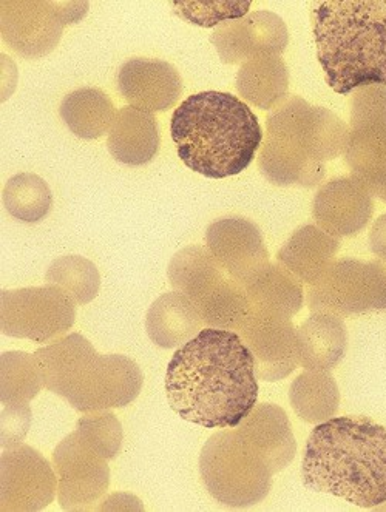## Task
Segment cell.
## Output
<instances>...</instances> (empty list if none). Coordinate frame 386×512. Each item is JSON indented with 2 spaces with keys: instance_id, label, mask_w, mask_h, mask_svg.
I'll use <instances>...</instances> for the list:
<instances>
[{
  "instance_id": "obj_1",
  "label": "cell",
  "mask_w": 386,
  "mask_h": 512,
  "mask_svg": "<svg viewBox=\"0 0 386 512\" xmlns=\"http://www.w3.org/2000/svg\"><path fill=\"white\" fill-rule=\"evenodd\" d=\"M170 408L206 429H235L258 400L255 358L238 332L206 327L167 366Z\"/></svg>"
},
{
  "instance_id": "obj_2",
  "label": "cell",
  "mask_w": 386,
  "mask_h": 512,
  "mask_svg": "<svg viewBox=\"0 0 386 512\" xmlns=\"http://www.w3.org/2000/svg\"><path fill=\"white\" fill-rule=\"evenodd\" d=\"M303 485L360 508L386 503V428L370 418L331 417L306 442Z\"/></svg>"
},
{
  "instance_id": "obj_3",
  "label": "cell",
  "mask_w": 386,
  "mask_h": 512,
  "mask_svg": "<svg viewBox=\"0 0 386 512\" xmlns=\"http://www.w3.org/2000/svg\"><path fill=\"white\" fill-rule=\"evenodd\" d=\"M170 133L186 167L212 179L248 169L265 139L251 107L221 91H203L181 102L173 112Z\"/></svg>"
},
{
  "instance_id": "obj_4",
  "label": "cell",
  "mask_w": 386,
  "mask_h": 512,
  "mask_svg": "<svg viewBox=\"0 0 386 512\" xmlns=\"http://www.w3.org/2000/svg\"><path fill=\"white\" fill-rule=\"evenodd\" d=\"M312 27L332 90L386 87V0L314 2Z\"/></svg>"
},
{
  "instance_id": "obj_5",
  "label": "cell",
  "mask_w": 386,
  "mask_h": 512,
  "mask_svg": "<svg viewBox=\"0 0 386 512\" xmlns=\"http://www.w3.org/2000/svg\"><path fill=\"white\" fill-rule=\"evenodd\" d=\"M348 135L339 116L300 96H288L269 113L261 172L278 186H315L325 176L326 161L346 149Z\"/></svg>"
},
{
  "instance_id": "obj_6",
  "label": "cell",
  "mask_w": 386,
  "mask_h": 512,
  "mask_svg": "<svg viewBox=\"0 0 386 512\" xmlns=\"http://www.w3.org/2000/svg\"><path fill=\"white\" fill-rule=\"evenodd\" d=\"M44 388L84 414L124 408L143 389L138 364L124 355H101L87 338L65 335L34 352Z\"/></svg>"
},
{
  "instance_id": "obj_7",
  "label": "cell",
  "mask_w": 386,
  "mask_h": 512,
  "mask_svg": "<svg viewBox=\"0 0 386 512\" xmlns=\"http://www.w3.org/2000/svg\"><path fill=\"white\" fill-rule=\"evenodd\" d=\"M200 472L210 494L229 506L260 502L271 486V466L238 431L212 435L200 455Z\"/></svg>"
},
{
  "instance_id": "obj_8",
  "label": "cell",
  "mask_w": 386,
  "mask_h": 512,
  "mask_svg": "<svg viewBox=\"0 0 386 512\" xmlns=\"http://www.w3.org/2000/svg\"><path fill=\"white\" fill-rule=\"evenodd\" d=\"M87 2L61 0H2V39L25 58H41L55 50L65 25L81 21Z\"/></svg>"
},
{
  "instance_id": "obj_9",
  "label": "cell",
  "mask_w": 386,
  "mask_h": 512,
  "mask_svg": "<svg viewBox=\"0 0 386 512\" xmlns=\"http://www.w3.org/2000/svg\"><path fill=\"white\" fill-rule=\"evenodd\" d=\"M75 306L64 290L51 284L2 290L0 331L34 343L56 341L75 324Z\"/></svg>"
},
{
  "instance_id": "obj_10",
  "label": "cell",
  "mask_w": 386,
  "mask_h": 512,
  "mask_svg": "<svg viewBox=\"0 0 386 512\" xmlns=\"http://www.w3.org/2000/svg\"><path fill=\"white\" fill-rule=\"evenodd\" d=\"M345 156L360 179L386 184V87L356 91Z\"/></svg>"
},
{
  "instance_id": "obj_11",
  "label": "cell",
  "mask_w": 386,
  "mask_h": 512,
  "mask_svg": "<svg viewBox=\"0 0 386 512\" xmlns=\"http://www.w3.org/2000/svg\"><path fill=\"white\" fill-rule=\"evenodd\" d=\"M53 468L58 475V500L64 511H89L110 485L107 460L72 432L56 446Z\"/></svg>"
},
{
  "instance_id": "obj_12",
  "label": "cell",
  "mask_w": 386,
  "mask_h": 512,
  "mask_svg": "<svg viewBox=\"0 0 386 512\" xmlns=\"http://www.w3.org/2000/svg\"><path fill=\"white\" fill-rule=\"evenodd\" d=\"M0 511L36 512L47 508L58 494L55 468L27 445L2 449Z\"/></svg>"
},
{
  "instance_id": "obj_13",
  "label": "cell",
  "mask_w": 386,
  "mask_h": 512,
  "mask_svg": "<svg viewBox=\"0 0 386 512\" xmlns=\"http://www.w3.org/2000/svg\"><path fill=\"white\" fill-rule=\"evenodd\" d=\"M385 284L386 277L377 264L337 261L309 289V309L332 315L366 312L379 306L374 286Z\"/></svg>"
},
{
  "instance_id": "obj_14",
  "label": "cell",
  "mask_w": 386,
  "mask_h": 512,
  "mask_svg": "<svg viewBox=\"0 0 386 512\" xmlns=\"http://www.w3.org/2000/svg\"><path fill=\"white\" fill-rule=\"evenodd\" d=\"M224 64H238L257 56H280L289 44L282 17L271 11H255L237 21L221 24L210 36Z\"/></svg>"
},
{
  "instance_id": "obj_15",
  "label": "cell",
  "mask_w": 386,
  "mask_h": 512,
  "mask_svg": "<svg viewBox=\"0 0 386 512\" xmlns=\"http://www.w3.org/2000/svg\"><path fill=\"white\" fill-rule=\"evenodd\" d=\"M238 334L254 355L258 378L278 380L295 368L298 338L288 318L254 309Z\"/></svg>"
},
{
  "instance_id": "obj_16",
  "label": "cell",
  "mask_w": 386,
  "mask_h": 512,
  "mask_svg": "<svg viewBox=\"0 0 386 512\" xmlns=\"http://www.w3.org/2000/svg\"><path fill=\"white\" fill-rule=\"evenodd\" d=\"M206 240L210 253L241 286H248L268 266V252L261 233L246 219L224 218L210 224Z\"/></svg>"
},
{
  "instance_id": "obj_17",
  "label": "cell",
  "mask_w": 386,
  "mask_h": 512,
  "mask_svg": "<svg viewBox=\"0 0 386 512\" xmlns=\"http://www.w3.org/2000/svg\"><path fill=\"white\" fill-rule=\"evenodd\" d=\"M118 87L132 107L150 113L167 112L183 93V79L169 62L135 58L122 64Z\"/></svg>"
},
{
  "instance_id": "obj_18",
  "label": "cell",
  "mask_w": 386,
  "mask_h": 512,
  "mask_svg": "<svg viewBox=\"0 0 386 512\" xmlns=\"http://www.w3.org/2000/svg\"><path fill=\"white\" fill-rule=\"evenodd\" d=\"M197 304L177 290L156 298L147 312L146 329L152 343L163 349H177L203 331Z\"/></svg>"
},
{
  "instance_id": "obj_19",
  "label": "cell",
  "mask_w": 386,
  "mask_h": 512,
  "mask_svg": "<svg viewBox=\"0 0 386 512\" xmlns=\"http://www.w3.org/2000/svg\"><path fill=\"white\" fill-rule=\"evenodd\" d=\"M110 153L126 166H144L160 149V133L155 115L141 108L122 107L109 130Z\"/></svg>"
},
{
  "instance_id": "obj_20",
  "label": "cell",
  "mask_w": 386,
  "mask_h": 512,
  "mask_svg": "<svg viewBox=\"0 0 386 512\" xmlns=\"http://www.w3.org/2000/svg\"><path fill=\"white\" fill-rule=\"evenodd\" d=\"M368 198L353 179L340 178L328 182L315 198L314 215L325 232L353 235L365 226Z\"/></svg>"
},
{
  "instance_id": "obj_21",
  "label": "cell",
  "mask_w": 386,
  "mask_h": 512,
  "mask_svg": "<svg viewBox=\"0 0 386 512\" xmlns=\"http://www.w3.org/2000/svg\"><path fill=\"white\" fill-rule=\"evenodd\" d=\"M238 432L268 462L272 471L282 469L294 457V440L282 409L274 406L254 409L238 426Z\"/></svg>"
},
{
  "instance_id": "obj_22",
  "label": "cell",
  "mask_w": 386,
  "mask_h": 512,
  "mask_svg": "<svg viewBox=\"0 0 386 512\" xmlns=\"http://www.w3.org/2000/svg\"><path fill=\"white\" fill-rule=\"evenodd\" d=\"M339 240L315 226H305L292 235L280 250V261L300 281L315 284L329 269L332 255L339 250Z\"/></svg>"
},
{
  "instance_id": "obj_23",
  "label": "cell",
  "mask_w": 386,
  "mask_h": 512,
  "mask_svg": "<svg viewBox=\"0 0 386 512\" xmlns=\"http://www.w3.org/2000/svg\"><path fill=\"white\" fill-rule=\"evenodd\" d=\"M289 71L275 54H265L243 62L237 75V90L255 107L269 110L288 98Z\"/></svg>"
},
{
  "instance_id": "obj_24",
  "label": "cell",
  "mask_w": 386,
  "mask_h": 512,
  "mask_svg": "<svg viewBox=\"0 0 386 512\" xmlns=\"http://www.w3.org/2000/svg\"><path fill=\"white\" fill-rule=\"evenodd\" d=\"M169 280L173 290L189 297L193 303L201 300L226 280V270L221 267L209 249L201 246L186 247L170 260Z\"/></svg>"
},
{
  "instance_id": "obj_25",
  "label": "cell",
  "mask_w": 386,
  "mask_h": 512,
  "mask_svg": "<svg viewBox=\"0 0 386 512\" xmlns=\"http://www.w3.org/2000/svg\"><path fill=\"white\" fill-rule=\"evenodd\" d=\"M298 358L309 369H329L345 351V327L332 314L315 312L297 332Z\"/></svg>"
},
{
  "instance_id": "obj_26",
  "label": "cell",
  "mask_w": 386,
  "mask_h": 512,
  "mask_svg": "<svg viewBox=\"0 0 386 512\" xmlns=\"http://www.w3.org/2000/svg\"><path fill=\"white\" fill-rule=\"evenodd\" d=\"M61 116L78 138L98 139L109 133L115 121V107L99 88H78L61 102Z\"/></svg>"
},
{
  "instance_id": "obj_27",
  "label": "cell",
  "mask_w": 386,
  "mask_h": 512,
  "mask_svg": "<svg viewBox=\"0 0 386 512\" xmlns=\"http://www.w3.org/2000/svg\"><path fill=\"white\" fill-rule=\"evenodd\" d=\"M252 307L289 318L302 309V284L280 266H266L246 286Z\"/></svg>"
},
{
  "instance_id": "obj_28",
  "label": "cell",
  "mask_w": 386,
  "mask_h": 512,
  "mask_svg": "<svg viewBox=\"0 0 386 512\" xmlns=\"http://www.w3.org/2000/svg\"><path fill=\"white\" fill-rule=\"evenodd\" d=\"M4 206L22 223H39L50 213L53 193L41 176L19 173L5 184Z\"/></svg>"
},
{
  "instance_id": "obj_29",
  "label": "cell",
  "mask_w": 386,
  "mask_h": 512,
  "mask_svg": "<svg viewBox=\"0 0 386 512\" xmlns=\"http://www.w3.org/2000/svg\"><path fill=\"white\" fill-rule=\"evenodd\" d=\"M2 364V406H27L44 388L38 361L34 355L25 352H5L0 358Z\"/></svg>"
},
{
  "instance_id": "obj_30",
  "label": "cell",
  "mask_w": 386,
  "mask_h": 512,
  "mask_svg": "<svg viewBox=\"0 0 386 512\" xmlns=\"http://www.w3.org/2000/svg\"><path fill=\"white\" fill-rule=\"evenodd\" d=\"M45 280L47 284L64 290L78 306L95 300L101 287L99 270L84 256H61L50 264Z\"/></svg>"
},
{
  "instance_id": "obj_31",
  "label": "cell",
  "mask_w": 386,
  "mask_h": 512,
  "mask_svg": "<svg viewBox=\"0 0 386 512\" xmlns=\"http://www.w3.org/2000/svg\"><path fill=\"white\" fill-rule=\"evenodd\" d=\"M329 380L322 375L305 374L295 381L292 388L295 411L309 422H325L336 408V389Z\"/></svg>"
},
{
  "instance_id": "obj_32",
  "label": "cell",
  "mask_w": 386,
  "mask_h": 512,
  "mask_svg": "<svg viewBox=\"0 0 386 512\" xmlns=\"http://www.w3.org/2000/svg\"><path fill=\"white\" fill-rule=\"evenodd\" d=\"M76 432L82 442L101 455L112 460L121 451L122 426L118 418L109 411L92 412L78 422Z\"/></svg>"
},
{
  "instance_id": "obj_33",
  "label": "cell",
  "mask_w": 386,
  "mask_h": 512,
  "mask_svg": "<svg viewBox=\"0 0 386 512\" xmlns=\"http://www.w3.org/2000/svg\"><path fill=\"white\" fill-rule=\"evenodd\" d=\"M251 2H172L175 13L198 27H220L224 22L248 16Z\"/></svg>"
},
{
  "instance_id": "obj_34",
  "label": "cell",
  "mask_w": 386,
  "mask_h": 512,
  "mask_svg": "<svg viewBox=\"0 0 386 512\" xmlns=\"http://www.w3.org/2000/svg\"><path fill=\"white\" fill-rule=\"evenodd\" d=\"M30 425V405L2 406V449L21 445Z\"/></svg>"
}]
</instances>
